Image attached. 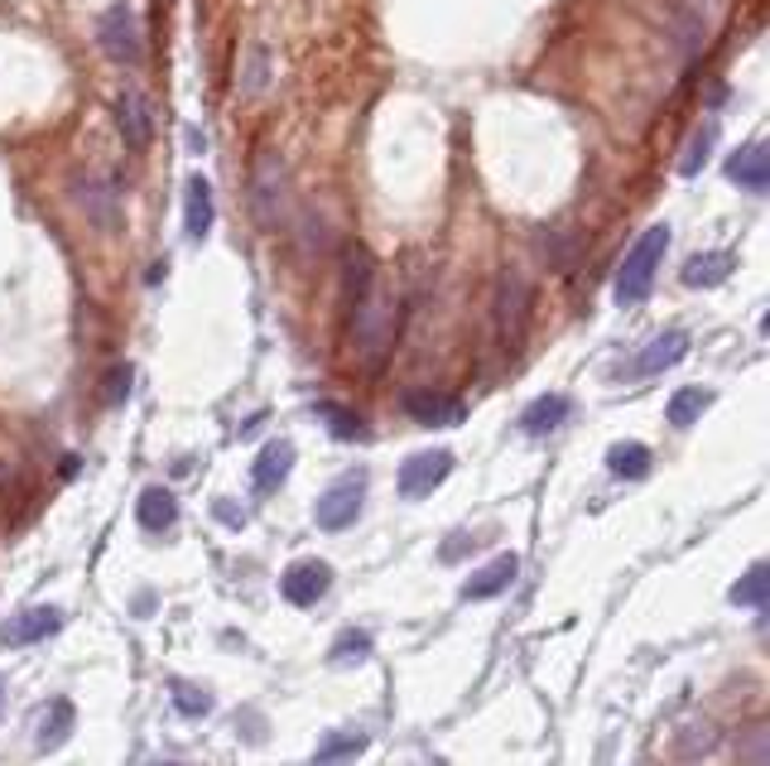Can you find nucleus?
<instances>
[{
	"label": "nucleus",
	"instance_id": "nucleus-5",
	"mask_svg": "<svg viewBox=\"0 0 770 766\" xmlns=\"http://www.w3.org/2000/svg\"><path fill=\"white\" fill-rule=\"evenodd\" d=\"M250 208H256V222L265 232L285 227L289 189H285V164L275 160V155H260L256 160V174H250Z\"/></svg>",
	"mask_w": 770,
	"mask_h": 766
},
{
	"label": "nucleus",
	"instance_id": "nucleus-13",
	"mask_svg": "<svg viewBox=\"0 0 770 766\" xmlns=\"http://www.w3.org/2000/svg\"><path fill=\"white\" fill-rule=\"evenodd\" d=\"M212 222H217V203H212V183L203 174L189 179V189H183V232H189V242H203L212 232Z\"/></svg>",
	"mask_w": 770,
	"mask_h": 766
},
{
	"label": "nucleus",
	"instance_id": "nucleus-23",
	"mask_svg": "<svg viewBox=\"0 0 770 766\" xmlns=\"http://www.w3.org/2000/svg\"><path fill=\"white\" fill-rule=\"evenodd\" d=\"M270 49L265 44H246V54H242V73H236V87L246 92V97H265L270 92Z\"/></svg>",
	"mask_w": 770,
	"mask_h": 766
},
{
	"label": "nucleus",
	"instance_id": "nucleus-10",
	"mask_svg": "<svg viewBox=\"0 0 770 766\" xmlns=\"http://www.w3.org/2000/svg\"><path fill=\"white\" fill-rule=\"evenodd\" d=\"M684 357H688V333L684 328H670V333L645 342L641 357L627 366V376H660V372H670V366H680Z\"/></svg>",
	"mask_w": 770,
	"mask_h": 766
},
{
	"label": "nucleus",
	"instance_id": "nucleus-21",
	"mask_svg": "<svg viewBox=\"0 0 770 766\" xmlns=\"http://www.w3.org/2000/svg\"><path fill=\"white\" fill-rule=\"evenodd\" d=\"M73 723H77V709H73V699H53L49 713L39 719V752H58L63 743L73 737Z\"/></svg>",
	"mask_w": 770,
	"mask_h": 766
},
{
	"label": "nucleus",
	"instance_id": "nucleus-31",
	"mask_svg": "<svg viewBox=\"0 0 770 766\" xmlns=\"http://www.w3.org/2000/svg\"><path fill=\"white\" fill-rule=\"evenodd\" d=\"M766 743H770V737H766V723H751L747 733H737V762H741V766H770V762H766Z\"/></svg>",
	"mask_w": 770,
	"mask_h": 766
},
{
	"label": "nucleus",
	"instance_id": "nucleus-2",
	"mask_svg": "<svg viewBox=\"0 0 770 766\" xmlns=\"http://www.w3.org/2000/svg\"><path fill=\"white\" fill-rule=\"evenodd\" d=\"M665 251H670V227H665V222H655V227H645L641 236H635V246L621 256V270H617V285H612L617 304H641L650 289H655V275H660Z\"/></svg>",
	"mask_w": 770,
	"mask_h": 766
},
{
	"label": "nucleus",
	"instance_id": "nucleus-20",
	"mask_svg": "<svg viewBox=\"0 0 770 766\" xmlns=\"http://www.w3.org/2000/svg\"><path fill=\"white\" fill-rule=\"evenodd\" d=\"M568 415H574V401H568V395H539V401L525 405L521 429H525V434H554Z\"/></svg>",
	"mask_w": 770,
	"mask_h": 766
},
{
	"label": "nucleus",
	"instance_id": "nucleus-32",
	"mask_svg": "<svg viewBox=\"0 0 770 766\" xmlns=\"http://www.w3.org/2000/svg\"><path fill=\"white\" fill-rule=\"evenodd\" d=\"M366 656H371V637H366V631H342L328 660H333V666H362Z\"/></svg>",
	"mask_w": 770,
	"mask_h": 766
},
{
	"label": "nucleus",
	"instance_id": "nucleus-26",
	"mask_svg": "<svg viewBox=\"0 0 770 766\" xmlns=\"http://www.w3.org/2000/svg\"><path fill=\"white\" fill-rule=\"evenodd\" d=\"M342 260H347V304H356L371 285H376V260H371V251L356 246V242L347 246V256H342Z\"/></svg>",
	"mask_w": 770,
	"mask_h": 766
},
{
	"label": "nucleus",
	"instance_id": "nucleus-11",
	"mask_svg": "<svg viewBox=\"0 0 770 766\" xmlns=\"http://www.w3.org/2000/svg\"><path fill=\"white\" fill-rule=\"evenodd\" d=\"M58 627H63L58 607H24L10 623H0V646H34V641L53 637Z\"/></svg>",
	"mask_w": 770,
	"mask_h": 766
},
{
	"label": "nucleus",
	"instance_id": "nucleus-33",
	"mask_svg": "<svg viewBox=\"0 0 770 766\" xmlns=\"http://www.w3.org/2000/svg\"><path fill=\"white\" fill-rule=\"evenodd\" d=\"M318 415L333 425V439H342V444H352V439H362V419L356 415H347L342 405H318Z\"/></svg>",
	"mask_w": 770,
	"mask_h": 766
},
{
	"label": "nucleus",
	"instance_id": "nucleus-3",
	"mask_svg": "<svg viewBox=\"0 0 770 766\" xmlns=\"http://www.w3.org/2000/svg\"><path fill=\"white\" fill-rule=\"evenodd\" d=\"M530 309H535V285H530L515 266L501 270L496 275V299H491V328H496V342L506 352L521 348V338L530 328Z\"/></svg>",
	"mask_w": 770,
	"mask_h": 766
},
{
	"label": "nucleus",
	"instance_id": "nucleus-15",
	"mask_svg": "<svg viewBox=\"0 0 770 766\" xmlns=\"http://www.w3.org/2000/svg\"><path fill=\"white\" fill-rule=\"evenodd\" d=\"M77 203H83V213L97 222L101 232H116V227H121V203H116V183H111V179H87V183H77Z\"/></svg>",
	"mask_w": 770,
	"mask_h": 766
},
{
	"label": "nucleus",
	"instance_id": "nucleus-29",
	"mask_svg": "<svg viewBox=\"0 0 770 766\" xmlns=\"http://www.w3.org/2000/svg\"><path fill=\"white\" fill-rule=\"evenodd\" d=\"M362 747H366V737H362V733H333L323 747H318L313 766H342V762H352Z\"/></svg>",
	"mask_w": 770,
	"mask_h": 766
},
{
	"label": "nucleus",
	"instance_id": "nucleus-14",
	"mask_svg": "<svg viewBox=\"0 0 770 766\" xmlns=\"http://www.w3.org/2000/svg\"><path fill=\"white\" fill-rule=\"evenodd\" d=\"M515 570H521V560L515 554H496L491 564H482L468 584H462V598L468 603H486V598H501V593L511 588V578H515Z\"/></svg>",
	"mask_w": 770,
	"mask_h": 766
},
{
	"label": "nucleus",
	"instance_id": "nucleus-36",
	"mask_svg": "<svg viewBox=\"0 0 770 766\" xmlns=\"http://www.w3.org/2000/svg\"><path fill=\"white\" fill-rule=\"evenodd\" d=\"M468 550H472V535H453V540H448V545H443V560L453 564V560H462V554H468Z\"/></svg>",
	"mask_w": 770,
	"mask_h": 766
},
{
	"label": "nucleus",
	"instance_id": "nucleus-17",
	"mask_svg": "<svg viewBox=\"0 0 770 766\" xmlns=\"http://www.w3.org/2000/svg\"><path fill=\"white\" fill-rule=\"evenodd\" d=\"M727 179H732L737 189H747V193H766V189H770V160H766V145H761V140L741 145L732 160H727Z\"/></svg>",
	"mask_w": 770,
	"mask_h": 766
},
{
	"label": "nucleus",
	"instance_id": "nucleus-8",
	"mask_svg": "<svg viewBox=\"0 0 770 766\" xmlns=\"http://www.w3.org/2000/svg\"><path fill=\"white\" fill-rule=\"evenodd\" d=\"M116 130H121V140H126L130 155L150 150L154 116H150V102H145V92H136V87H121V92H116Z\"/></svg>",
	"mask_w": 770,
	"mask_h": 766
},
{
	"label": "nucleus",
	"instance_id": "nucleus-16",
	"mask_svg": "<svg viewBox=\"0 0 770 766\" xmlns=\"http://www.w3.org/2000/svg\"><path fill=\"white\" fill-rule=\"evenodd\" d=\"M289 468H295V444H289V439H275V444H265V448H260L250 482H256V492H260V497H270V492H280V487H285Z\"/></svg>",
	"mask_w": 770,
	"mask_h": 766
},
{
	"label": "nucleus",
	"instance_id": "nucleus-19",
	"mask_svg": "<svg viewBox=\"0 0 770 766\" xmlns=\"http://www.w3.org/2000/svg\"><path fill=\"white\" fill-rule=\"evenodd\" d=\"M136 521H140L150 535L174 531V521H179V501H174V492H164V487H145V492H140V507H136Z\"/></svg>",
	"mask_w": 770,
	"mask_h": 766
},
{
	"label": "nucleus",
	"instance_id": "nucleus-24",
	"mask_svg": "<svg viewBox=\"0 0 770 766\" xmlns=\"http://www.w3.org/2000/svg\"><path fill=\"white\" fill-rule=\"evenodd\" d=\"M607 468L617 472V478H627V482H641L650 468H655V458H650V448L645 444H612V454H607Z\"/></svg>",
	"mask_w": 770,
	"mask_h": 766
},
{
	"label": "nucleus",
	"instance_id": "nucleus-38",
	"mask_svg": "<svg viewBox=\"0 0 770 766\" xmlns=\"http://www.w3.org/2000/svg\"><path fill=\"white\" fill-rule=\"evenodd\" d=\"M0 699H6V680H0Z\"/></svg>",
	"mask_w": 770,
	"mask_h": 766
},
{
	"label": "nucleus",
	"instance_id": "nucleus-4",
	"mask_svg": "<svg viewBox=\"0 0 770 766\" xmlns=\"http://www.w3.org/2000/svg\"><path fill=\"white\" fill-rule=\"evenodd\" d=\"M97 44H101V54L111 58V63H121V68H140L145 39H140V15H136V6H126V0L106 6L101 20H97Z\"/></svg>",
	"mask_w": 770,
	"mask_h": 766
},
{
	"label": "nucleus",
	"instance_id": "nucleus-28",
	"mask_svg": "<svg viewBox=\"0 0 770 766\" xmlns=\"http://www.w3.org/2000/svg\"><path fill=\"white\" fill-rule=\"evenodd\" d=\"M169 694H174V709L183 713V719H207L212 713V694L193 680H169Z\"/></svg>",
	"mask_w": 770,
	"mask_h": 766
},
{
	"label": "nucleus",
	"instance_id": "nucleus-25",
	"mask_svg": "<svg viewBox=\"0 0 770 766\" xmlns=\"http://www.w3.org/2000/svg\"><path fill=\"white\" fill-rule=\"evenodd\" d=\"M713 145H718V121H713V116H708V121H703V126L694 130V136H688L684 155H680V174H684V179H694L698 169L713 160Z\"/></svg>",
	"mask_w": 770,
	"mask_h": 766
},
{
	"label": "nucleus",
	"instance_id": "nucleus-1",
	"mask_svg": "<svg viewBox=\"0 0 770 766\" xmlns=\"http://www.w3.org/2000/svg\"><path fill=\"white\" fill-rule=\"evenodd\" d=\"M352 348L362 357L366 372H381L391 362V348H395V304L391 295H381L376 285L366 289L362 299L352 304Z\"/></svg>",
	"mask_w": 770,
	"mask_h": 766
},
{
	"label": "nucleus",
	"instance_id": "nucleus-35",
	"mask_svg": "<svg viewBox=\"0 0 770 766\" xmlns=\"http://www.w3.org/2000/svg\"><path fill=\"white\" fill-rule=\"evenodd\" d=\"M217 521H222V525H236V531H242V525H246V511L236 507V501H217Z\"/></svg>",
	"mask_w": 770,
	"mask_h": 766
},
{
	"label": "nucleus",
	"instance_id": "nucleus-34",
	"mask_svg": "<svg viewBox=\"0 0 770 766\" xmlns=\"http://www.w3.org/2000/svg\"><path fill=\"white\" fill-rule=\"evenodd\" d=\"M130 395V366L121 362V366H111V372H106V381H101V401L106 405H121Z\"/></svg>",
	"mask_w": 770,
	"mask_h": 766
},
{
	"label": "nucleus",
	"instance_id": "nucleus-30",
	"mask_svg": "<svg viewBox=\"0 0 770 766\" xmlns=\"http://www.w3.org/2000/svg\"><path fill=\"white\" fill-rule=\"evenodd\" d=\"M732 603L737 607H766V564H751L747 574L732 584Z\"/></svg>",
	"mask_w": 770,
	"mask_h": 766
},
{
	"label": "nucleus",
	"instance_id": "nucleus-9",
	"mask_svg": "<svg viewBox=\"0 0 770 766\" xmlns=\"http://www.w3.org/2000/svg\"><path fill=\"white\" fill-rule=\"evenodd\" d=\"M328 588H333V570H328L323 560H299V564H289L285 578H280V593H285V598L295 603V607L323 603Z\"/></svg>",
	"mask_w": 770,
	"mask_h": 766
},
{
	"label": "nucleus",
	"instance_id": "nucleus-6",
	"mask_svg": "<svg viewBox=\"0 0 770 766\" xmlns=\"http://www.w3.org/2000/svg\"><path fill=\"white\" fill-rule=\"evenodd\" d=\"M362 501H366V472H342V478L318 497L313 521L323 531H347V525L362 517Z\"/></svg>",
	"mask_w": 770,
	"mask_h": 766
},
{
	"label": "nucleus",
	"instance_id": "nucleus-18",
	"mask_svg": "<svg viewBox=\"0 0 770 766\" xmlns=\"http://www.w3.org/2000/svg\"><path fill=\"white\" fill-rule=\"evenodd\" d=\"M732 270H737L732 251H698V256H688V266H684V285L688 289H718Z\"/></svg>",
	"mask_w": 770,
	"mask_h": 766
},
{
	"label": "nucleus",
	"instance_id": "nucleus-12",
	"mask_svg": "<svg viewBox=\"0 0 770 766\" xmlns=\"http://www.w3.org/2000/svg\"><path fill=\"white\" fill-rule=\"evenodd\" d=\"M405 415L415 419V425L438 429V425H458L468 411H462L458 395H443V391H405Z\"/></svg>",
	"mask_w": 770,
	"mask_h": 766
},
{
	"label": "nucleus",
	"instance_id": "nucleus-7",
	"mask_svg": "<svg viewBox=\"0 0 770 766\" xmlns=\"http://www.w3.org/2000/svg\"><path fill=\"white\" fill-rule=\"evenodd\" d=\"M448 472H453V454H448V448H424V454L405 458V468H400V497L424 501L429 492H438V487L448 482Z\"/></svg>",
	"mask_w": 770,
	"mask_h": 766
},
{
	"label": "nucleus",
	"instance_id": "nucleus-37",
	"mask_svg": "<svg viewBox=\"0 0 770 766\" xmlns=\"http://www.w3.org/2000/svg\"><path fill=\"white\" fill-rule=\"evenodd\" d=\"M154 766H179V762H154Z\"/></svg>",
	"mask_w": 770,
	"mask_h": 766
},
{
	"label": "nucleus",
	"instance_id": "nucleus-22",
	"mask_svg": "<svg viewBox=\"0 0 770 766\" xmlns=\"http://www.w3.org/2000/svg\"><path fill=\"white\" fill-rule=\"evenodd\" d=\"M708 405H713V391L708 386H684V391L670 395L665 419H670L674 429H688V425H698V419L708 415Z\"/></svg>",
	"mask_w": 770,
	"mask_h": 766
},
{
	"label": "nucleus",
	"instance_id": "nucleus-27",
	"mask_svg": "<svg viewBox=\"0 0 770 766\" xmlns=\"http://www.w3.org/2000/svg\"><path fill=\"white\" fill-rule=\"evenodd\" d=\"M718 747V733H713V723H688L674 737V757L680 762H694V757H708V752Z\"/></svg>",
	"mask_w": 770,
	"mask_h": 766
}]
</instances>
